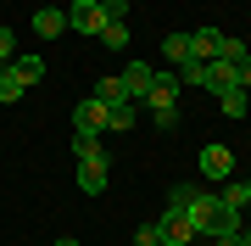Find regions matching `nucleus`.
Segmentation results:
<instances>
[{"instance_id": "obj_11", "label": "nucleus", "mask_w": 251, "mask_h": 246, "mask_svg": "<svg viewBox=\"0 0 251 246\" xmlns=\"http://www.w3.org/2000/svg\"><path fill=\"white\" fill-rule=\"evenodd\" d=\"M78 191L84 196H100V191H106V163H78Z\"/></svg>"}, {"instance_id": "obj_17", "label": "nucleus", "mask_w": 251, "mask_h": 246, "mask_svg": "<svg viewBox=\"0 0 251 246\" xmlns=\"http://www.w3.org/2000/svg\"><path fill=\"white\" fill-rule=\"evenodd\" d=\"M218 101H224V118H246V90H240V84H234V90H224Z\"/></svg>"}, {"instance_id": "obj_22", "label": "nucleus", "mask_w": 251, "mask_h": 246, "mask_svg": "<svg viewBox=\"0 0 251 246\" xmlns=\"http://www.w3.org/2000/svg\"><path fill=\"white\" fill-rule=\"evenodd\" d=\"M11 51H17L11 45V28H0V62H11Z\"/></svg>"}, {"instance_id": "obj_24", "label": "nucleus", "mask_w": 251, "mask_h": 246, "mask_svg": "<svg viewBox=\"0 0 251 246\" xmlns=\"http://www.w3.org/2000/svg\"><path fill=\"white\" fill-rule=\"evenodd\" d=\"M212 241H218V246H246L240 235H212Z\"/></svg>"}, {"instance_id": "obj_20", "label": "nucleus", "mask_w": 251, "mask_h": 246, "mask_svg": "<svg viewBox=\"0 0 251 246\" xmlns=\"http://www.w3.org/2000/svg\"><path fill=\"white\" fill-rule=\"evenodd\" d=\"M100 11H106V23H128V0H100Z\"/></svg>"}, {"instance_id": "obj_1", "label": "nucleus", "mask_w": 251, "mask_h": 246, "mask_svg": "<svg viewBox=\"0 0 251 246\" xmlns=\"http://www.w3.org/2000/svg\"><path fill=\"white\" fill-rule=\"evenodd\" d=\"M140 101L151 107V123L156 129H173V123H179V73H156L151 90H145Z\"/></svg>"}, {"instance_id": "obj_26", "label": "nucleus", "mask_w": 251, "mask_h": 246, "mask_svg": "<svg viewBox=\"0 0 251 246\" xmlns=\"http://www.w3.org/2000/svg\"><path fill=\"white\" fill-rule=\"evenodd\" d=\"M240 185H246V207H251V179H240Z\"/></svg>"}, {"instance_id": "obj_9", "label": "nucleus", "mask_w": 251, "mask_h": 246, "mask_svg": "<svg viewBox=\"0 0 251 246\" xmlns=\"http://www.w3.org/2000/svg\"><path fill=\"white\" fill-rule=\"evenodd\" d=\"M201 90H212V95L234 90V62H206L201 67Z\"/></svg>"}, {"instance_id": "obj_5", "label": "nucleus", "mask_w": 251, "mask_h": 246, "mask_svg": "<svg viewBox=\"0 0 251 246\" xmlns=\"http://www.w3.org/2000/svg\"><path fill=\"white\" fill-rule=\"evenodd\" d=\"M67 28H73V34H100V28H106L100 0H73V6H67Z\"/></svg>"}, {"instance_id": "obj_27", "label": "nucleus", "mask_w": 251, "mask_h": 246, "mask_svg": "<svg viewBox=\"0 0 251 246\" xmlns=\"http://www.w3.org/2000/svg\"><path fill=\"white\" fill-rule=\"evenodd\" d=\"M240 241H246V246H251V229H240Z\"/></svg>"}, {"instance_id": "obj_10", "label": "nucleus", "mask_w": 251, "mask_h": 246, "mask_svg": "<svg viewBox=\"0 0 251 246\" xmlns=\"http://www.w3.org/2000/svg\"><path fill=\"white\" fill-rule=\"evenodd\" d=\"M218 28H196V34H190V62H218Z\"/></svg>"}, {"instance_id": "obj_25", "label": "nucleus", "mask_w": 251, "mask_h": 246, "mask_svg": "<svg viewBox=\"0 0 251 246\" xmlns=\"http://www.w3.org/2000/svg\"><path fill=\"white\" fill-rule=\"evenodd\" d=\"M56 246H78V241H73V235H62V241H56Z\"/></svg>"}, {"instance_id": "obj_4", "label": "nucleus", "mask_w": 251, "mask_h": 246, "mask_svg": "<svg viewBox=\"0 0 251 246\" xmlns=\"http://www.w3.org/2000/svg\"><path fill=\"white\" fill-rule=\"evenodd\" d=\"M196 168H201V179L224 185V179H234V151H229V146H201Z\"/></svg>"}, {"instance_id": "obj_3", "label": "nucleus", "mask_w": 251, "mask_h": 246, "mask_svg": "<svg viewBox=\"0 0 251 246\" xmlns=\"http://www.w3.org/2000/svg\"><path fill=\"white\" fill-rule=\"evenodd\" d=\"M151 235H156V246H190V241H196V224H190L184 219V213H162V219L151 224Z\"/></svg>"}, {"instance_id": "obj_14", "label": "nucleus", "mask_w": 251, "mask_h": 246, "mask_svg": "<svg viewBox=\"0 0 251 246\" xmlns=\"http://www.w3.org/2000/svg\"><path fill=\"white\" fill-rule=\"evenodd\" d=\"M90 95H100V101H106V107H117V101H128V90H123V79H100V84H95Z\"/></svg>"}, {"instance_id": "obj_16", "label": "nucleus", "mask_w": 251, "mask_h": 246, "mask_svg": "<svg viewBox=\"0 0 251 246\" xmlns=\"http://www.w3.org/2000/svg\"><path fill=\"white\" fill-rule=\"evenodd\" d=\"M100 45H106V51H123L128 45V23H106V28H100Z\"/></svg>"}, {"instance_id": "obj_15", "label": "nucleus", "mask_w": 251, "mask_h": 246, "mask_svg": "<svg viewBox=\"0 0 251 246\" xmlns=\"http://www.w3.org/2000/svg\"><path fill=\"white\" fill-rule=\"evenodd\" d=\"M23 95H28V90H23V84H17V79L6 73V67H0V107H17Z\"/></svg>"}, {"instance_id": "obj_7", "label": "nucleus", "mask_w": 251, "mask_h": 246, "mask_svg": "<svg viewBox=\"0 0 251 246\" xmlns=\"http://www.w3.org/2000/svg\"><path fill=\"white\" fill-rule=\"evenodd\" d=\"M34 34H45V39L73 34V28H67V11H62V6H39V11H34Z\"/></svg>"}, {"instance_id": "obj_19", "label": "nucleus", "mask_w": 251, "mask_h": 246, "mask_svg": "<svg viewBox=\"0 0 251 246\" xmlns=\"http://www.w3.org/2000/svg\"><path fill=\"white\" fill-rule=\"evenodd\" d=\"M240 56H246V45H240L234 34H224V39H218V62H240Z\"/></svg>"}, {"instance_id": "obj_21", "label": "nucleus", "mask_w": 251, "mask_h": 246, "mask_svg": "<svg viewBox=\"0 0 251 246\" xmlns=\"http://www.w3.org/2000/svg\"><path fill=\"white\" fill-rule=\"evenodd\" d=\"M234 84H240V90H251V51L234 62Z\"/></svg>"}, {"instance_id": "obj_18", "label": "nucleus", "mask_w": 251, "mask_h": 246, "mask_svg": "<svg viewBox=\"0 0 251 246\" xmlns=\"http://www.w3.org/2000/svg\"><path fill=\"white\" fill-rule=\"evenodd\" d=\"M106 129H134V101H117L112 107V123Z\"/></svg>"}, {"instance_id": "obj_8", "label": "nucleus", "mask_w": 251, "mask_h": 246, "mask_svg": "<svg viewBox=\"0 0 251 246\" xmlns=\"http://www.w3.org/2000/svg\"><path fill=\"white\" fill-rule=\"evenodd\" d=\"M117 79H123V90H128V101H140L145 90H151L156 67H145V62H128V67H123V73H117Z\"/></svg>"}, {"instance_id": "obj_6", "label": "nucleus", "mask_w": 251, "mask_h": 246, "mask_svg": "<svg viewBox=\"0 0 251 246\" xmlns=\"http://www.w3.org/2000/svg\"><path fill=\"white\" fill-rule=\"evenodd\" d=\"M6 73L17 79L23 90H34V84L45 79V56H11V62H6Z\"/></svg>"}, {"instance_id": "obj_12", "label": "nucleus", "mask_w": 251, "mask_h": 246, "mask_svg": "<svg viewBox=\"0 0 251 246\" xmlns=\"http://www.w3.org/2000/svg\"><path fill=\"white\" fill-rule=\"evenodd\" d=\"M162 56H168L173 67H184L190 62V34H168V39H162Z\"/></svg>"}, {"instance_id": "obj_23", "label": "nucleus", "mask_w": 251, "mask_h": 246, "mask_svg": "<svg viewBox=\"0 0 251 246\" xmlns=\"http://www.w3.org/2000/svg\"><path fill=\"white\" fill-rule=\"evenodd\" d=\"M134 246H156V235H151V224H140V229H134Z\"/></svg>"}, {"instance_id": "obj_13", "label": "nucleus", "mask_w": 251, "mask_h": 246, "mask_svg": "<svg viewBox=\"0 0 251 246\" xmlns=\"http://www.w3.org/2000/svg\"><path fill=\"white\" fill-rule=\"evenodd\" d=\"M196 196H201V185L179 179V185H173V196H168V207H173V213H184V207H190V201H196Z\"/></svg>"}, {"instance_id": "obj_2", "label": "nucleus", "mask_w": 251, "mask_h": 246, "mask_svg": "<svg viewBox=\"0 0 251 246\" xmlns=\"http://www.w3.org/2000/svg\"><path fill=\"white\" fill-rule=\"evenodd\" d=\"M106 123H112V107L100 95H84L73 107V135H106Z\"/></svg>"}]
</instances>
